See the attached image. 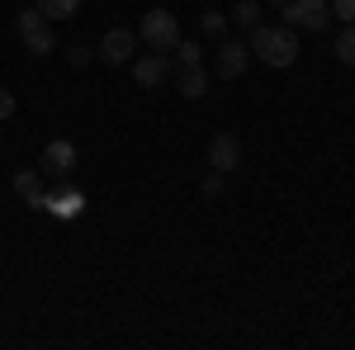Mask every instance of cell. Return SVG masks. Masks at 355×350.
Returning <instances> with one entry per match:
<instances>
[{
	"label": "cell",
	"mask_w": 355,
	"mask_h": 350,
	"mask_svg": "<svg viewBox=\"0 0 355 350\" xmlns=\"http://www.w3.org/2000/svg\"><path fill=\"white\" fill-rule=\"evenodd\" d=\"M251 57H261L266 67H275V71L294 67V57H299V28H289V24L251 28Z\"/></svg>",
	"instance_id": "cell-1"
},
{
	"label": "cell",
	"mask_w": 355,
	"mask_h": 350,
	"mask_svg": "<svg viewBox=\"0 0 355 350\" xmlns=\"http://www.w3.org/2000/svg\"><path fill=\"white\" fill-rule=\"evenodd\" d=\"M137 38H142L152 53H175V43H180V19H175L171 10H147Z\"/></svg>",
	"instance_id": "cell-2"
},
{
	"label": "cell",
	"mask_w": 355,
	"mask_h": 350,
	"mask_svg": "<svg viewBox=\"0 0 355 350\" xmlns=\"http://www.w3.org/2000/svg\"><path fill=\"white\" fill-rule=\"evenodd\" d=\"M279 15H284V24H289V28H308V33H318V28H327L331 5H327V0H284Z\"/></svg>",
	"instance_id": "cell-3"
},
{
	"label": "cell",
	"mask_w": 355,
	"mask_h": 350,
	"mask_svg": "<svg viewBox=\"0 0 355 350\" xmlns=\"http://www.w3.org/2000/svg\"><path fill=\"white\" fill-rule=\"evenodd\" d=\"M19 43H24V53L43 57L53 53V28H48V15L33 5V10H19Z\"/></svg>",
	"instance_id": "cell-4"
},
{
	"label": "cell",
	"mask_w": 355,
	"mask_h": 350,
	"mask_svg": "<svg viewBox=\"0 0 355 350\" xmlns=\"http://www.w3.org/2000/svg\"><path fill=\"white\" fill-rule=\"evenodd\" d=\"M133 53H137V33H133V28H110V33L100 38V48H95V57L110 62V67L133 62Z\"/></svg>",
	"instance_id": "cell-5"
},
{
	"label": "cell",
	"mask_w": 355,
	"mask_h": 350,
	"mask_svg": "<svg viewBox=\"0 0 355 350\" xmlns=\"http://www.w3.org/2000/svg\"><path fill=\"white\" fill-rule=\"evenodd\" d=\"M76 170V142H67V137H57L43 147V175H53V180H67Z\"/></svg>",
	"instance_id": "cell-6"
},
{
	"label": "cell",
	"mask_w": 355,
	"mask_h": 350,
	"mask_svg": "<svg viewBox=\"0 0 355 350\" xmlns=\"http://www.w3.org/2000/svg\"><path fill=\"white\" fill-rule=\"evenodd\" d=\"M246 62H251V43H242V38H223L218 43V76L223 81H237L246 71Z\"/></svg>",
	"instance_id": "cell-7"
},
{
	"label": "cell",
	"mask_w": 355,
	"mask_h": 350,
	"mask_svg": "<svg viewBox=\"0 0 355 350\" xmlns=\"http://www.w3.org/2000/svg\"><path fill=\"white\" fill-rule=\"evenodd\" d=\"M166 76H171V57L166 53H142V57H133V81L137 85H162Z\"/></svg>",
	"instance_id": "cell-8"
},
{
	"label": "cell",
	"mask_w": 355,
	"mask_h": 350,
	"mask_svg": "<svg viewBox=\"0 0 355 350\" xmlns=\"http://www.w3.org/2000/svg\"><path fill=\"white\" fill-rule=\"evenodd\" d=\"M237 161H242V142H237L232 133H218L214 142H209V166H214L218 175L237 170Z\"/></svg>",
	"instance_id": "cell-9"
},
{
	"label": "cell",
	"mask_w": 355,
	"mask_h": 350,
	"mask_svg": "<svg viewBox=\"0 0 355 350\" xmlns=\"http://www.w3.org/2000/svg\"><path fill=\"white\" fill-rule=\"evenodd\" d=\"M43 209H53V213H62V218H81V209H85V199H81V189H57V194H43Z\"/></svg>",
	"instance_id": "cell-10"
},
{
	"label": "cell",
	"mask_w": 355,
	"mask_h": 350,
	"mask_svg": "<svg viewBox=\"0 0 355 350\" xmlns=\"http://www.w3.org/2000/svg\"><path fill=\"white\" fill-rule=\"evenodd\" d=\"M15 194L24 199L28 209H43V194H48L43 189V175L38 170H15Z\"/></svg>",
	"instance_id": "cell-11"
},
{
	"label": "cell",
	"mask_w": 355,
	"mask_h": 350,
	"mask_svg": "<svg viewBox=\"0 0 355 350\" xmlns=\"http://www.w3.org/2000/svg\"><path fill=\"white\" fill-rule=\"evenodd\" d=\"M175 90L180 95H190V100H199V95H209V71L194 62V67H180L175 71Z\"/></svg>",
	"instance_id": "cell-12"
},
{
	"label": "cell",
	"mask_w": 355,
	"mask_h": 350,
	"mask_svg": "<svg viewBox=\"0 0 355 350\" xmlns=\"http://www.w3.org/2000/svg\"><path fill=\"white\" fill-rule=\"evenodd\" d=\"M38 10H43L48 19H76L81 0H38Z\"/></svg>",
	"instance_id": "cell-13"
},
{
	"label": "cell",
	"mask_w": 355,
	"mask_h": 350,
	"mask_svg": "<svg viewBox=\"0 0 355 350\" xmlns=\"http://www.w3.org/2000/svg\"><path fill=\"white\" fill-rule=\"evenodd\" d=\"M331 53H336L341 67H355V24L341 28V38H336V48H331Z\"/></svg>",
	"instance_id": "cell-14"
},
{
	"label": "cell",
	"mask_w": 355,
	"mask_h": 350,
	"mask_svg": "<svg viewBox=\"0 0 355 350\" xmlns=\"http://www.w3.org/2000/svg\"><path fill=\"white\" fill-rule=\"evenodd\" d=\"M232 19L251 33V28H261V5L256 0H237V10H232Z\"/></svg>",
	"instance_id": "cell-15"
},
{
	"label": "cell",
	"mask_w": 355,
	"mask_h": 350,
	"mask_svg": "<svg viewBox=\"0 0 355 350\" xmlns=\"http://www.w3.org/2000/svg\"><path fill=\"white\" fill-rule=\"evenodd\" d=\"M204 33L227 38V15H223V10H204Z\"/></svg>",
	"instance_id": "cell-16"
},
{
	"label": "cell",
	"mask_w": 355,
	"mask_h": 350,
	"mask_svg": "<svg viewBox=\"0 0 355 350\" xmlns=\"http://www.w3.org/2000/svg\"><path fill=\"white\" fill-rule=\"evenodd\" d=\"M175 57H180V67H194V62H199V48L180 38V43H175Z\"/></svg>",
	"instance_id": "cell-17"
},
{
	"label": "cell",
	"mask_w": 355,
	"mask_h": 350,
	"mask_svg": "<svg viewBox=\"0 0 355 350\" xmlns=\"http://www.w3.org/2000/svg\"><path fill=\"white\" fill-rule=\"evenodd\" d=\"M199 194H204V199H218V194H223V175H218V170H214V175L199 185Z\"/></svg>",
	"instance_id": "cell-18"
},
{
	"label": "cell",
	"mask_w": 355,
	"mask_h": 350,
	"mask_svg": "<svg viewBox=\"0 0 355 350\" xmlns=\"http://www.w3.org/2000/svg\"><path fill=\"white\" fill-rule=\"evenodd\" d=\"M331 15H341L346 24H355V0H331Z\"/></svg>",
	"instance_id": "cell-19"
},
{
	"label": "cell",
	"mask_w": 355,
	"mask_h": 350,
	"mask_svg": "<svg viewBox=\"0 0 355 350\" xmlns=\"http://www.w3.org/2000/svg\"><path fill=\"white\" fill-rule=\"evenodd\" d=\"M90 57H95V48H81V43H76V48H71V53H67V62H71V67H85V62H90Z\"/></svg>",
	"instance_id": "cell-20"
},
{
	"label": "cell",
	"mask_w": 355,
	"mask_h": 350,
	"mask_svg": "<svg viewBox=\"0 0 355 350\" xmlns=\"http://www.w3.org/2000/svg\"><path fill=\"white\" fill-rule=\"evenodd\" d=\"M10 114H15V95L0 85V119H10Z\"/></svg>",
	"instance_id": "cell-21"
},
{
	"label": "cell",
	"mask_w": 355,
	"mask_h": 350,
	"mask_svg": "<svg viewBox=\"0 0 355 350\" xmlns=\"http://www.w3.org/2000/svg\"><path fill=\"white\" fill-rule=\"evenodd\" d=\"M270 5H284V0H270Z\"/></svg>",
	"instance_id": "cell-22"
}]
</instances>
